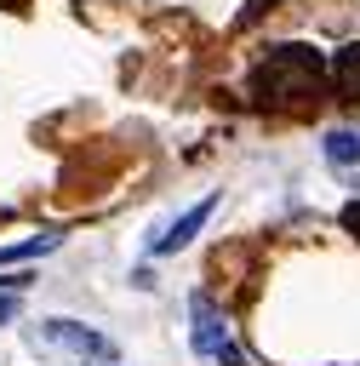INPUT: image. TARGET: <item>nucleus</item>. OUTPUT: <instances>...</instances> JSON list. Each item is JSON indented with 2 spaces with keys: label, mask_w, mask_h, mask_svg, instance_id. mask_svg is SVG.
Masks as SVG:
<instances>
[{
  "label": "nucleus",
  "mask_w": 360,
  "mask_h": 366,
  "mask_svg": "<svg viewBox=\"0 0 360 366\" xmlns=\"http://www.w3.org/2000/svg\"><path fill=\"white\" fill-rule=\"evenodd\" d=\"M0 6H17V0H0Z\"/></svg>",
  "instance_id": "6e6552de"
},
{
  "label": "nucleus",
  "mask_w": 360,
  "mask_h": 366,
  "mask_svg": "<svg viewBox=\"0 0 360 366\" xmlns=\"http://www.w3.org/2000/svg\"><path fill=\"white\" fill-rule=\"evenodd\" d=\"M211 212H217V194L194 200V206H189V212L177 217V223H166V229H160V234L149 240V252H154V257H171V252H183V246H189V240H194V234L206 229V217H211Z\"/></svg>",
  "instance_id": "20e7f679"
},
{
  "label": "nucleus",
  "mask_w": 360,
  "mask_h": 366,
  "mask_svg": "<svg viewBox=\"0 0 360 366\" xmlns=\"http://www.w3.org/2000/svg\"><path fill=\"white\" fill-rule=\"evenodd\" d=\"M251 86L274 109H309L326 92V57L314 46H269L257 74H251Z\"/></svg>",
  "instance_id": "f257e3e1"
},
{
  "label": "nucleus",
  "mask_w": 360,
  "mask_h": 366,
  "mask_svg": "<svg viewBox=\"0 0 360 366\" xmlns=\"http://www.w3.org/2000/svg\"><path fill=\"white\" fill-rule=\"evenodd\" d=\"M189 315H194V326H189L194 355H200V360H217V366H240V349H234L229 315H223L206 292H194V297H189Z\"/></svg>",
  "instance_id": "7ed1b4c3"
},
{
  "label": "nucleus",
  "mask_w": 360,
  "mask_h": 366,
  "mask_svg": "<svg viewBox=\"0 0 360 366\" xmlns=\"http://www.w3.org/2000/svg\"><path fill=\"white\" fill-rule=\"evenodd\" d=\"M17 297H23V292H0V326L17 315Z\"/></svg>",
  "instance_id": "0eeeda50"
},
{
  "label": "nucleus",
  "mask_w": 360,
  "mask_h": 366,
  "mask_svg": "<svg viewBox=\"0 0 360 366\" xmlns=\"http://www.w3.org/2000/svg\"><path fill=\"white\" fill-rule=\"evenodd\" d=\"M326 160H331V166H360V132L331 126V132H326Z\"/></svg>",
  "instance_id": "423d86ee"
},
{
  "label": "nucleus",
  "mask_w": 360,
  "mask_h": 366,
  "mask_svg": "<svg viewBox=\"0 0 360 366\" xmlns=\"http://www.w3.org/2000/svg\"><path fill=\"white\" fill-rule=\"evenodd\" d=\"M29 343H34V355H46L57 366H114V355H120L114 337L80 326V320H40V326H29Z\"/></svg>",
  "instance_id": "f03ea898"
},
{
  "label": "nucleus",
  "mask_w": 360,
  "mask_h": 366,
  "mask_svg": "<svg viewBox=\"0 0 360 366\" xmlns=\"http://www.w3.org/2000/svg\"><path fill=\"white\" fill-rule=\"evenodd\" d=\"M331 92L360 109V40L337 46V57H331Z\"/></svg>",
  "instance_id": "39448f33"
}]
</instances>
